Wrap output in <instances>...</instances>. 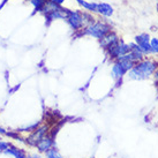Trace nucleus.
<instances>
[{
    "instance_id": "4",
    "label": "nucleus",
    "mask_w": 158,
    "mask_h": 158,
    "mask_svg": "<svg viewBox=\"0 0 158 158\" xmlns=\"http://www.w3.org/2000/svg\"><path fill=\"white\" fill-rule=\"evenodd\" d=\"M67 22L72 27V29L74 30H80L82 27L84 26L83 23V15L80 13V12H76V10H67Z\"/></svg>"
},
{
    "instance_id": "11",
    "label": "nucleus",
    "mask_w": 158,
    "mask_h": 158,
    "mask_svg": "<svg viewBox=\"0 0 158 158\" xmlns=\"http://www.w3.org/2000/svg\"><path fill=\"white\" fill-rule=\"evenodd\" d=\"M5 154L6 155H9V156H13L14 158H28L27 157V155L23 152L21 149H19L16 147H14V145H9L8 149L5 151Z\"/></svg>"
},
{
    "instance_id": "15",
    "label": "nucleus",
    "mask_w": 158,
    "mask_h": 158,
    "mask_svg": "<svg viewBox=\"0 0 158 158\" xmlns=\"http://www.w3.org/2000/svg\"><path fill=\"white\" fill-rule=\"evenodd\" d=\"M150 45H151L152 52L158 53V38H152V40H150Z\"/></svg>"
},
{
    "instance_id": "13",
    "label": "nucleus",
    "mask_w": 158,
    "mask_h": 158,
    "mask_svg": "<svg viewBox=\"0 0 158 158\" xmlns=\"http://www.w3.org/2000/svg\"><path fill=\"white\" fill-rule=\"evenodd\" d=\"M45 155H46L48 158H64L56 148H51L48 152H45Z\"/></svg>"
},
{
    "instance_id": "21",
    "label": "nucleus",
    "mask_w": 158,
    "mask_h": 158,
    "mask_svg": "<svg viewBox=\"0 0 158 158\" xmlns=\"http://www.w3.org/2000/svg\"><path fill=\"white\" fill-rule=\"evenodd\" d=\"M157 1H158V0H157Z\"/></svg>"
},
{
    "instance_id": "2",
    "label": "nucleus",
    "mask_w": 158,
    "mask_h": 158,
    "mask_svg": "<svg viewBox=\"0 0 158 158\" xmlns=\"http://www.w3.org/2000/svg\"><path fill=\"white\" fill-rule=\"evenodd\" d=\"M110 31H111V27L109 24L103 22H96V23H92V24H90L88 27H85L84 30L82 31V34L101 40L105 35H107Z\"/></svg>"
},
{
    "instance_id": "19",
    "label": "nucleus",
    "mask_w": 158,
    "mask_h": 158,
    "mask_svg": "<svg viewBox=\"0 0 158 158\" xmlns=\"http://www.w3.org/2000/svg\"><path fill=\"white\" fill-rule=\"evenodd\" d=\"M50 1H52L54 4H58V5H61L64 2V0H50Z\"/></svg>"
},
{
    "instance_id": "18",
    "label": "nucleus",
    "mask_w": 158,
    "mask_h": 158,
    "mask_svg": "<svg viewBox=\"0 0 158 158\" xmlns=\"http://www.w3.org/2000/svg\"><path fill=\"white\" fill-rule=\"evenodd\" d=\"M155 80H156V85L158 87V69H156L155 72Z\"/></svg>"
},
{
    "instance_id": "12",
    "label": "nucleus",
    "mask_w": 158,
    "mask_h": 158,
    "mask_svg": "<svg viewBox=\"0 0 158 158\" xmlns=\"http://www.w3.org/2000/svg\"><path fill=\"white\" fill-rule=\"evenodd\" d=\"M77 2H79L82 7H84L85 9H88V10H91V12H96L97 9V4L95 2H89V1H85V0H76Z\"/></svg>"
},
{
    "instance_id": "16",
    "label": "nucleus",
    "mask_w": 158,
    "mask_h": 158,
    "mask_svg": "<svg viewBox=\"0 0 158 158\" xmlns=\"http://www.w3.org/2000/svg\"><path fill=\"white\" fill-rule=\"evenodd\" d=\"M10 145L9 142L7 141H4V140H0V152H5L6 150L8 149V147Z\"/></svg>"
},
{
    "instance_id": "20",
    "label": "nucleus",
    "mask_w": 158,
    "mask_h": 158,
    "mask_svg": "<svg viewBox=\"0 0 158 158\" xmlns=\"http://www.w3.org/2000/svg\"><path fill=\"white\" fill-rule=\"evenodd\" d=\"M0 140H1V139H0Z\"/></svg>"
},
{
    "instance_id": "10",
    "label": "nucleus",
    "mask_w": 158,
    "mask_h": 158,
    "mask_svg": "<svg viewBox=\"0 0 158 158\" xmlns=\"http://www.w3.org/2000/svg\"><path fill=\"white\" fill-rule=\"evenodd\" d=\"M96 12H98V13L104 15V16H111L113 14V8H112L111 5L105 4V2H101V4H97Z\"/></svg>"
},
{
    "instance_id": "8",
    "label": "nucleus",
    "mask_w": 158,
    "mask_h": 158,
    "mask_svg": "<svg viewBox=\"0 0 158 158\" xmlns=\"http://www.w3.org/2000/svg\"><path fill=\"white\" fill-rule=\"evenodd\" d=\"M36 148H37L38 151H40V152H44V154L48 152L51 148H53V134H50V133H48V135H45L42 140L37 142Z\"/></svg>"
},
{
    "instance_id": "7",
    "label": "nucleus",
    "mask_w": 158,
    "mask_h": 158,
    "mask_svg": "<svg viewBox=\"0 0 158 158\" xmlns=\"http://www.w3.org/2000/svg\"><path fill=\"white\" fill-rule=\"evenodd\" d=\"M48 126H42V127H38L37 129H35L34 132L31 133V135L27 139V143H29L30 145H34L36 147L37 142L40 141L45 135L48 134Z\"/></svg>"
},
{
    "instance_id": "17",
    "label": "nucleus",
    "mask_w": 158,
    "mask_h": 158,
    "mask_svg": "<svg viewBox=\"0 0 158 158\" xmlns=\"http://www.w3.org/2000/svg\"><path fill=\"white\" fill-rule=\"evenodd\" d=\"M7 131H6V129H4V128L1 127V126H0V135H5V136H7Z\"/></svg>"
},
{
    "instance_id": "3",
    "label": "nucleus",
    "mask_w": 158,
    "mask_h": 158,
    "mask_svg": "<svg viewBox=\"0 0 158 158\" xmlns=\"http://www.w3.org/2000/svg\"><path fill=\"white\" fill-rule=\"evenodd\" d=\"M134 62L128 61V60H118V61L114 64L112 66V70H111V74L113 76V79L120 80L123 75L128 73L129 70L134 67Z\"/></svg>"
},
{
    "instance_id": "14",
    "label": "nucleus",
    "mask_w": 158,
    "mask_h": 158,
    "mask_svg": "<svg viewBox=\"0 0 158 158\" xmlns=\"http://www.w3.org/2000/svg\"><path fill=\"white\" fill-rule=\"evenodd\" d=\"M45 2H46V0H31V4L35 6V9L36 10H40V12H42Z\"/></svg>"
},
{
    "instance_id": "1",
    "label": "nucleus",
    "mask_w": 158,
    "mask_h": 158,
    "mask_svg": "<svg viewBox=\"0 0 158 158\" xmlns=\"http://www.w3.org/2000/svg\"><path fill=\"white\" fill-rule=\"evenodd\" d=\"M157 68L158 62L154 60H141L128 72V76L132 80H145L154 74Z\"/></svg>"
},
{
    "instance_id": "6",
    "label": "nucleus",
    "mask_w": 158,
    "mask_h": 158,
    "mask_svg": "<svg viewBox=\"0 0 158 158\" xmlns=\"http://www.w3.org/2000/svg\"><path fill=\"white\" fill-rule=\"evenodd\" d=\"M135 44L142 51V53H145V54L152 53L151 45H150V37L148 34H141V35L136 36Z\"/></svg>"
},
{
    "instance_id": "5",
    "label": "nucleus",
    "mask_w": 158,
    "mask_h": 158,
    "mask_svg": "<svg viewBox=\"0 0 158 158\" xmlns=\"http://www.w3.org/2000/svg\"><path fill=\"white\" fill-rule=\"evenodd\" d=\"M129 51H131V44H126V43H123L121 40H119L113 48H111L109 50V54H110L111 58L118 60L121 57L126 56Z\"/></svg>"
},
{
    "instance_id": "9",
    "label": "nucleus",
    "mask_w": 158,
    "mask_h": 158,
    "mask_svg": "<svg viewBox=\"0 0 158 158\" xmlns=\"http://www.w3.org/2000/svg\"><path fill=\"white\" fill-rule=\"evenodd\" d=\"M99 42H101L102 48H106V50H110L111 48H113L114 45L118 43L119 38H118V36L115 35L114 32H111L110 31L107 35H105L103 38H101Z\"/></svg>"
}]
</instances>
